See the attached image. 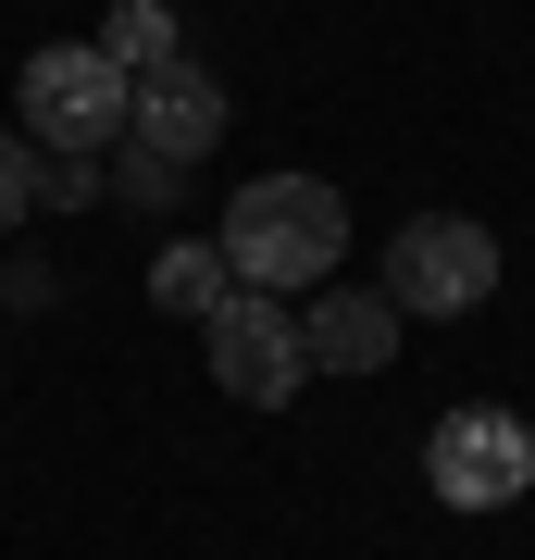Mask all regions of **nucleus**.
Here are the masks:
<instances>
[{"mask_svg":"<svg viewBox=\"0 0 535 560\" xmlns=\"http://www.w3.org/2000/svg\"><path fill=\"white\" fill-rule=\"evenodd\" d=\"M38 212V150H25V125H0V237Z\"/></svg>","mask_w":535,"mask_h":560,"instance_id":"obj_12","label":"nucleus"},{"mask_svg":"<svg viewBox=\"0 0 535 560\" xmlns=\"http://www.w3.org/2000/svg\"><path fill=\"white\" fill-rule=\"evenodd\" d=\"M175 175H187V162H162V150H138V138H113V200L162 212V200H175Z\"/></svg>","mask_w":535,"mask_h":560,"instance_id":"obj_11","label":"nucleus"},{"mask_svg":"<svg viewBox=\"0 0 535 560\" xmlns=\"http://www.w3.org/2000/svg\"><path fill=\"white\" fill-rule=\"evenodd\" d=\"M125 62L100 50V38H50L38 62H25V150H113L125 138Z\"/></svg>","mask_w":535,"mask_h":560,"instance_id":"obj_3","label":"nucleus"},{"mask_svg":"<svg viewBox=\"0 0 535 560\" xmlns=\"http://www.w3.org/2000/svg\"><path fill=\"white\" fill-rule=\"evenodd\" d=\"M88 200H113V175L88 150H38V212H88Z\"/></svg>","mask_w":535,"mask_h":560,"instance_id":"obj_10","label":"nucleus"},{"mask_svg":"<svg viewBox=\"0 0 535 560\" xmlns=\"http://www.w3.org/2000/svg\"><path fill=\"white\" fill-rule=\"evenodd\" d=\"M100 50L125 62V75H150V62H175V0H113V25H100Z\"/></svg>","mask_w":535,"mask_h":560,"instance_id":"obj_9","label":"nucleus"},{"mask_svg":"<svg viewBox=\"0 0 535 560\" xmlns=\"http://www.w3.org/2000/svg\"><path fill=\"white\" fill-rule=\"evenodd\" d=\"M150 300H162V312H187V324H212L224 300H237V261H224L212 237H175V249L150 261Z\"/></svg>","mask_w":535,"mask_h":560,"instance_id":"obj_8","label":"nucleus"},{"mask_svg":"<svg viewBox=\"0 0 535 560\" xmlns=\"http://www.w3.org/2000/svg\"><path fill=\"white\" fill-rule=\"evenodd\" d=\"M386 300H398V324H461V312H486L498 300V237L486 224H461V212H411L386 237Z\"/></svg>","mask_w":535,"mask_h":560,"instance_id":"obj_4","label":"nucleus"},{"mask_svg":"<svg viewBox=\"0 0 535 560\" xmlns=\"http://www.w3.org/2000/svg\"><path fill=\"white\" fill-rule=\"evenodd\" d=\"M125 138L162 150V162H212V138H224V88L199 75L187 50H175V62H150V75L125 88Z\"/></svg>","mask_w":535,"mask_h":560,"instance_id":"obj_6","label":"nucleus"},{"mask_svg":"<svg viewBox=\"0 0 535 560\" xmlns=\"http://www.w3.org/2000/svg\"><path fill=\"white\" fill-rule=\"evenodd\" d=\"M199 349H212V386L237 411H287L299 386H312V361H299V312L261 300V287H237L212 324H199Z\"/></svg>","mask_w":535,"mask_h":560,"instance_id":"obj_5","label":"nucleus"},{"mask_svg":"<svg viewBox=\"0 0 535 560\" xmlns=\"http://www.w3.org/2000/svg\"><path fill=\"white\" fill-rule=\"evenodd\" d=\"M423 486H437V511H511L523 486H535V423L523 411H498V399H461L437 411V436H423Z\"/></svg>","mask_w":535,"mask_h":560,"instance_id":"obj_2","label":"nucleus"},{"mask_svg":"<svg viewBox=\"0 0 535 560\" xmlns=\"http://www.w3.org/2000/svg\"><path fill=\"white\" fill-rule=\"evenodd\" d=\"M299 361H312V374H386L398 361V300L386 287H324V300L299 312Z\"/></svg>","mask_w":535,"mask_h":560,"instance_id":"obj_7","label":"nucleus"},{"mask_svg":"<svg viewBox=\"0 0 535 560\" xmlns=\"http://www.w3.org/2000/svg\"><path fill=\"white\" fill-rule=\"evenodd\" d=\"M224 261H237V287H324L337 275V249H349V187H324V175H249L237 200H224Z\"/></svg>","mask_w":535,"mask_h":560,"instance_id":"obj_1","label":"nucleus"}]
</instances>
